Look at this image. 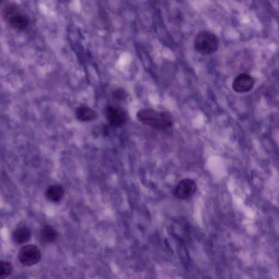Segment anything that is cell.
I'll return each mask as SVG.
<instances>
[{"label":"cell","mask_w":279,"mask_h":279,"mask_svg":"<svg viewBox=\"0 0 279 279\" xmlns=\"http://www.w3.org/2000/svg\"><path fill=\"white\" fill-rule=\"evenodd\" d=\"M255 84L253 77L246 73H242L234 79L232 88L234 91L238 94L247 93L253 89Z\"/></svg>","instance_id":"8992f818"},{"label":"cell","mask_w":279,"mask_h":279,"mask_svg":"<svg viewBox=\"0 0 279 279\" xmlns=\"http://www.w3.org/2000/svg\"><path fill=\"white\" fill-rule=\"evenodd\" d=\"M128 94L124 89L118 88L115 90L113 93V97L118 101H123L127 99Z\"/></svg>","instance_id":"4fadbf2b"},{"label":"cell","mask_w":279,"mask_h":279,"mask_svg":"<svg viewBox=\"0 0 279 279\" xmlns=\"http://www.w3.org/2000/svg\"><path fill=\"white\" fill-rule=\"evenodd\" d=\"M13 238L15 244H24L30 240L31 232L28 228L25 227L18 228L14 232Z\"/></svg>","instance_id":"9c48e42d"},{"label":"cell","mask_w":279,"mask_h":279,"mask_svg":"<svg viewBox=\"0 0 279 279\" xmlns=\"http://www.w3.org/2000/svg\"><path fill=\"white\" fill-rule=\"evenodd\" d=\"M105 114L107 119L114 127H122L127 120V115L118 106H107L105 109Z\"/></svg>","instance_id":"52a82bcc"},{"label":"cell","mask_w":279,"mask_h":279,"mask_svg":"<svg viewBox=\"0 0 279 279\" xmlns=\"http://www.w3.org/2000/svg\"><path fill=\"white\" fill-rule=\"evenodd\" d=\"M13 271L10 263L0 261V279H5L10 276Z\"/></svg>","instance_id":"7c38bea8"},{"label":"cell","mask_w":279,"mask_h":279,"mask_svg":"<svg viewBox=\"0 0 279 279\" xmlns=\"http://www.w3.org/2000/svg\"><path fill=\"white\" fill-rule=\"evenodd\" d=\"M196 184L193 180L186 178L181 180L173 192L174 196L178 200H185L192 197L196 193Z\"/></svg>","instance_id":"5b68a950"},{"label":"cell","mask_w":279,"mask_h":279,"mask_svg":"<svg viewBox=\"0 0 279 279\" xmlns=\"http://www.w3.org/2000/svg\"><path fill=\"white\" fill-rule=\"evenodd\" d=\"M2 16L4 21L13 29L23 31L28 28L29 18L17 5L8 3L2 10Z\"/></svg>","instance_id":"7a4b0ae2"},{"label":"cell","mask_w":279,"mask_h":279,"mask_svg":"<svg viewBox=\"0 0 279 279\" xmlns=\"http://www.w3.org/2000/svg\"><path fill=\"white\" fill-rule=\"evenodd\" d=\"M41 258L40 250L34 245L25 246L21 248L18 254L20 263L24 266H31L38 264Z\"/></svg>","instance_id":"277c9868"},{"label":"cell","mask_w":279,"mask_h":279,"mask_svg":"<svg viewBox=\"0 0 279 279\" xmlns=\"http://www.w3.org/2000/svg\"><path fill=\"white\" fill-rule=\"evenodd\" d=\"M59 237L57 231L50 226L45 227L41 231V238L46 243L55 241Z\"/></svg>","instance_id":"8fae6325"},{"label":"cell","mask_w":279,"mask_h":279,"mask_svg":"<svg viewBox=\"0 0 279 279\" xmlns=\"http://www.w3.org/2000/svg\"><path fill=\"white\" fill-rule=\"evenodd\" d=\"M76 116L78 120L83 122L92 121L97 118L96 111L87 106H80L76 110Z\"/></svg>","instance_id":"ba28073f"},{"label":"cell","mask_w":279,"mask_h":279,"mask_svg":"<svg viewBox=\"0 0 279 279\" xmlns=\"http://www.w3.org/2000/svg\"><path fill=\"white\" fill-rule=\"evenodd\" d=\"M194 46L196 51L202 55H208L217 51L218 40L215 35L208 31L198 33L194 39Z\"/></svg>","instance_id":"3957f363"},{"label":"cell","mask_w":279,"mask_h":279,"mask_svg":"<svg viewBox=\"0 0 279 279\" xmlns=\"http://www.w3.org/2000/svg\"><path fill=\"white\" fill-rule=\"evenodd\" d=\"M137 119L142 123L157 129L173 127L174 121L170 114L153 109H141L137 113Z\"/></svg>","instance_id":"6da1fadb"},{"label":"cell","mask_w":279,"mask_h":279,"mask_svg":"<svg viewBox=\"0 0 279 279\" xmlns=\"http://www.w3.org/2000/svg\"><path fill=\"white\" fill-rule=\"evenodd\" d=\"M64 189L59 185H53L49 187L47 191L48 199L52 202H59L64 195Z\"/></svg>","instance_id":"30bf717a"}]
</instances>
